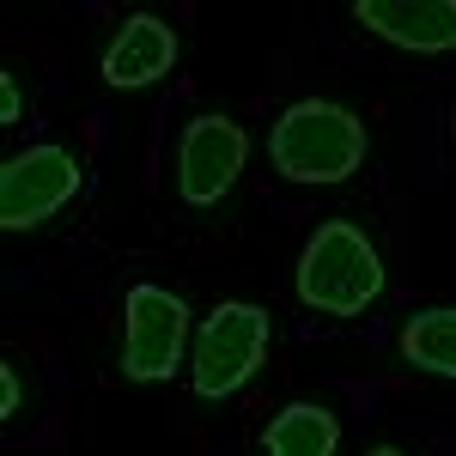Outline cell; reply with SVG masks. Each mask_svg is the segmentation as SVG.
<instances>
[{"label":"cell","instance_id":"10","mask_svg":"<svg viewBox=\"0 0 456 456\" xmlns=\"http://www.w3.org/2000/svg\"><path fill=\"white\" fill-rule=\"evenodd\" d=\"M402 359L426 378H456V305H432L402 322Z\"/></svg>","mask_w":456,"mask_h":456},{"label":"cell","instance_id":"11","mask_svg":"<svg viewBox=\"0 0 456 456\" xmlns=\"http://www.w3.org/2000/svg\"><path fill=\"white\" fill-rule=\"evenodd\" d=\"M0 122H6V128L25 122V98H19V79H12V73H0Z\"/></svg>","mask_w":456,"mask_h":456},{"label":"cell","instance_id":"7","mask_svg":"<svg viewBox=\"0 0 456 456\" xmlns=\"http://www.w3.org/2000/svg\"><path fill=\"white\" fill-rule=\"evenodd\" d=\"M353 19L408 55H451L456 49V0H359Z\"/></svg>","mask_w":456,"mask_h":456},{"label":"cell","instance_id":"9","mask_svg":"<svg viewBox=\"0 0 456 456\" xmlns=\"http://www.w3.org/2000/svg\"><path fill=\"white\" fill-rule=\"evenodd\" d=\"M335 444H341V420L316 402L281 408L262 432V456H335Z\"/></svg>","mask_w":456,"mask_h":456},{"label":"cell","instance_id":"8","mask_svg":"<svg viewBox=\"0 0 456 456\" xmlns=\"http://www.w3.org/2000/svg\"><path fill=\"white\" fill-rule=\"evenodd\" d=\"M171 68H176V31L159 12H134L104 49V86H116V92L159 86Z\"/></svg>","mask_w":456,"mask_h":456},{"label":"cell","instance_id":"6","mask_svg":"<svg viewBox=\"0 0 456 456\" xmlns=\"http://www.w3.org/2000/svg\"><path fill=\"white\" fill-rule=\"evenodd\" d=\"M79 183H86V171H79V159H73L68 146L43 141L31 152H12L0 165V225L6 232L43 225L49 213H61L79 195Z\"/></svg>","mask_w":456,"mask_h":456},{"label":"cell","instance_id":"13","mask_svg":"<svg viewBox=\"0 0 456 456\" xmlns=\"http://www.w3.org/2000/svg\"><path fill=\"white\" fill-rule=\"evenodd\" d=\"M365 456H408V451H395V444H378V451H365Z\"/></svg>","mask_w":456,"mask_h":456},{"label":"cell","instance_id":"5","mask_svg":"<svg viewBox=\"0 0 456 456\" xmlns=\"http://www.w3.org/2000/svg\"><path fill=\"white\" fill-rule=\"evenodd\" d=\"M249 165V134L238 116H195L176 141V189H183V208H219L232 195V183Z\"/></svg>","mask_w":456,"mask_h":456},{"label":"cell","instance_id":"2","mask_svg":"<svg viewBox=\"0 0 456 456\" xmlns=\"http://www.w3.org/2000/svg\"><path fill=\"white\" fill-rule=\"evenodd\" d=\"M384 292V256L353 219H322L298 256V298L322 316H359Z\"/></svg>","mask_w":456,"mask_h":456},{"label":"cell","instance_id":"4","mask_svg":"<svg viewBox=\"0 0 456 456\" xmlns=\"http://www.w3.org/2000/svg\"><path fill=\"white\" fill-rule=\"evenodd\" d=\"M122 378L128 384H171L189 347V305L165 286H134L122 311Z\"/></svg>","mask_w":456,"mask_h":456},{"label":"cell","instance_id":"1","mask_svg":"<svg viewBox=\"0 0 456 456\" xmlns=\"http://www.w3.org/2000/svg\"><path fill=\"white\" fill-rule=\"evenodd\" d=\"M365 122L335 98H298L268 134V159L286 183H347L365 165Z\"/></svg>","mask_w":456,"mask_h":456},{"label":"cell","instance_id":"12","mask_svg":"<svg viewBox=\"0 0 456 456\" xmlns=\"http://www.w3.org/2000/svg\"><path fill=\"white\" fill-rule=\"evenodd\" d=\"M12 414H19V371L0 365V420H12Z\"/></svg>","mask_w":456,"mask_h":456},{"label":"cell","instance_id":"3","mask_svg":"<svg viewBox=\"0 0 456 456\" xmlns=\"http://www.w3.org/2000/svg\"><path fill=\"white\" fill-rule=\"evenodd\" d=\"M268 359V311L249 305V298H232L195 329V347H189V378H195V395L201 402H225L262 371Z\"/></svg>","mask_w":456,"mask_h":456}]
</instances>
